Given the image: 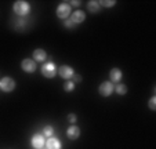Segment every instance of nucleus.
<instances>
[{
	"mask_svg": "<svg viewBox=\"0 0 156 149\" xmlns=\"http://www.w3.org/2000/svg\"><path fill=\"white\" fill-rule=\"evenodd\" d=\"M64 25H65V28H69V29H72V28L75 27V23L72 22L71 20H66V21L64 22Z\"/></svg>",
	"mask_w": 156,
	"mask_h": 149,
	"instance_id": "22",
	"label": "nucleus"
},
{
	"mask_svg": "<svg viewBox=\"0 0 156 149\" xmlns=\"http://www.w3.org/2000/svg\"><path fill=\"white\" fill-rule=\"evenodd\" d=\"M46 146H47V149H61V142H59V140H57V138L54 137H50L47 141H46Z\"/></svg>",
	"mask_w": 156,
	"mask_h": 149,
	"instance_id": "13",
	"label": "nucleus"
},
{
	"mask_svg": "<svg viewBox=\"0 0 156 149\" xmlns=\"http://www.w3.org/2000/svg\"><path fill=\"white\" fill-rule=\"evenodd\" d=\"M113 90H115L116 93L119 94V95H124V94H127V87L123 84V83H119V84H116V87H113Z\"/></svg>",
	"mask_w": 156,
	"mask_h": 149,
	"instance_id": "14",
	"label": "nucleus"
},
{
	"mask_svg": "<svg viewBox=\"0 0 156 149\" xmlns=\"http://www.w3.org/2000/svg\"><path fill=\"white\" fill-rule=\"evenodd\" d=\"M53 134H54V129L51 126H46L44 127V130H43V135L46 138H50V137H53Z\"/></svg>",
	"mask_w": 156,
	"mask_h": 149,
	"instance_id": "16",
	"label": "nucleus"
},
{
	"mask_svg": "<svg viewBox=\"0 0 156 149\" xmlns=\"http://www.w3.org/2000/svg\"><path fill=\"white\" fill-rule=\"evenodd\" d=\"M80 133H82L80 129L77 126H75V124H72V126L66 130V135H68L69 140H77V138L80 137Z\"/></svg>",
	"mask_w": 156,
	"mask_h": 149,
	"instance_id": "10",
	"label": "nucleus"
},
{
	"mask_svg": "<svg viewBox=\"0 0 156 149\" xmlns=\"http://www.w3.org/2000/svg\"><path fill=\"white\" fill-rule=\"evenodd\" d=\"M40 149H44V146H43V148H40Z\"/></svg>",
	"mask_w": 156,
	"mask_h": 149,
	"instance_id": "24",
	"label": "nucleus"
},
{
	"mask_svg": "<svg viewBox=\"0 0 156 149\" xmlns=\"http://www.w3.org/2000/svg\"><path fill=\"white\" fill-rule=\"evenodd\" d=\"M88 10L91 12H98V10H100V3L98 2H95V0H91V2H88Z\"/></svg>",
	"mask_w": 156,
	"mask_h": 149,
	"instance_id": "15",
	"label": "nucleus"
},
{
	"mask_svg": "<svg viewBox=\"0 0 156 149\" xmlns=\"http://www.w3.org/2000/svg\"><path fill=\"white\" fill-rule=\"evenodd\" d=\"M41 75H43L44 77H48V79L54 77L57 75L55 65H54L53 62H47V64H44L43 66H41Z\"/></svg>",
	"mask_w": 156,
	"mask_h": 149,
	"instance_id": "3",
	"label": "nucleus"
},
{
	"mask_svg": "<svg viewBox=\"0 0 156 149\" xmlns=\"http://www.w3.org/2000/svg\"><path fill=\"white\" fill-rule=\"evenodd\" d=\"M71 15V6L68 3H61L57 7V17L61 18V20H66V18Z\"/></svg>",
	"mask_w": 156,
	"mask_h": 149,
	"instance_id": "4",
	"label": "nucleus"
},
{
	"mask_svg": "<svg viewBox=\"0 0 156 149\" xmlns=\"http://www.w3.org/2000/svg\"><path fill=\"white\" fill-rule=\"evenodd\" d=\"M21 68H22V70L27 73H33L36 70V62L33 61V59L27 58L21 62Z\"/></svg>",
	"mask_w": 156,
	"mask_h": 149,
	"instance_id": "6",
	"label": "nucleus"
},
{
	"mask_svg": "<svg viewBox=\"0 0 156 149\" xmlns=\"http://www.w3.org/2000/svg\"><path fill=\"white\" fill-rule=\"evenodd\" d=\"M69 20H71L75 25H76V23H82L83 21L86 20V14L82 11V10H76V11L71 15V18H69Z\"/></svg>",
	"mask_w": 156,
	"mask_h": 149,
	"instance_id": "9",
	"label": "nucleus"
},
{
	"mask_svg": "<svg viewBox=\"0 0 156 149\" xmlns=\"http://www.w3.org/2000/svg\"><path fill=\"white\" fill-rule=\"evenodd\" d=\"M109 76H111V83H119L123 77V72H122L119 68H113L109 73Z\"/></svg>",
	"mask_w": 156,
	"mask_h": 149,
	"instance_id": "11",
	"label": "nucleus"
},
{
	"mask_svg": "<svg viewBox=\"0 0 156 149\" xmlns=\"http://www.w3.org/2000/svg\"><path fill=\"white\" fill-rule=\"evenodd\" d=\"M98 91H100V94H101L102 97H109L111 94H112V91H113V83H111V82H104L100 86Z\"/></svg>",
	"mask_w": 156,
	"mask_h": 149,
	"instance_id": "8",
	"label": "nucleus"
},
{
	"mask_svg": "<svg viewBox=\"0 0 156 149\" xmlns=\"http://www.w3.org/2000/svg\"><path fill=\"white\" fill-rule=\"evenodd\" d=\"M64 90L71 93V91L75 90V83L72 80H66V83H64Z\"/></svg>",
	"mask_w": 156,
	"mask_h": 149,
	"instance_id": "17",
	"label": "nucleus"
},
{
	"mask_svg": "<svg viewBox=\"0 0 156 149\" xmlns=\"http://www.w3.org/2000/svg\"><path fill=\"white\" fill-rule=\"evenodd\" d=\"M72 82H73L75 84H76V83H80V82H82V76H80V75H76V73H75L73 76H72Z\"/></svg>",
	"mask_w": 156,
	"mask_h": 149,
	"instance_id": "21",
	"label": "nucleus"
},
{
	"mask_svg": "<svg viewBox=\"0 0 156 149\" xmlns=\"http://www.w3.org/2000/svg\"><path fill=\"white\" fill-rule=\"evenodd\" d=\"M68 120L72 123V124H75V123H76V120H77L76 115H75V113H69L68 115Z\"/></svg>",
	"mask_w": 156,
	"mask_h": 149,
	"instance_id": "20",
	"label": "nucleus"
},
{
	"mask_svg": "<svg viewBox=\"0 0 156 149\" xmlns=\"http://www.w3.org/2000/svg\"><path fill=\"white\" fill-rule=\"evenodd\" d=\"M69 6H80V2H76V0H72V2H68Z\"/></svg>",
	"mask_w": 156,
	"mask_h": 149,
	"instance_id": "23",
	"label": "nucleus"
},
{
	"mask_svg": "<svg viewBox=\"0 0 156 149\" xmlns=\"http://www.w3.org/2000/svg\"><path fill=\"white\" fill-rule=\"evenodd\" d=\"M33 58H35L33 59L35 62H43V61H46V58H47V54H46L44 50L37 48L33 51Z\"/></svg>",
	"mask_w": 156,
	"mask_h": 149,
	"instance_id": "12",
	"label": "nucleus"
},
{
	"mask_svg": "<svg viewBox=\"0 0 156 149\" xmlns=\"http://www.w3.org/2000/svg\"><path fill=\"white\" fill-rule=\"evenodd\" d=\"M100 3V7L104 6L106 7V9H109V7H113L116 4V2H113V0H101V2H98Z\"/></svg>",
	"mask_w": 156,
	"mask_h": 149,
	"instance_id": "18",
	"label": "nucleus"
},
{
	"mask_svg": "<svg viewBox=\"0 0 156 149\" xmlns=\"http://www.w3.org/2000/svg\"><path fill=\"white\" fill-rule=\"evenodd\" d=\"M149 109L151 111H156V97H152V98L149 99Z\"/></svg>",
	"mask_w": 156,
	"mask_h": 149,
	"instance_id": "19",
	"label": "nucleus"
},
{
	"mask_svg": "<svg viewBox=\"0 0 156 149\" xmlns=\"http://www.w3.org/2000/svg\"><path fill=\"white\" fill-rule=\"evenodd\" d=\"M58 75L62 79L69 80V79H72V76L75 75V70H73V68L68 66V65H62V66L58 68Z\"/></svg>",
	"mask_w": 156,
	"mask_h": 149,
	"instance_id": "5",
	"label": "nucleus"
},
{
	"mask_svg": "<svg viewBox=\"0 0 156 149\" xmlns=\"http://www.w3.org/2000/svg\"><path fill=\"white\" fill-rule=\"evenodd\" d=\"M12 9H14V12L17 15H20V17H25V15L29 14L30 11V6L28 2H24V0H18V2H15L14 6H12Z\"/></svg>",
	"mask_w": 156,
	"mask_h": 149,
	"instance_id": "1",
	"label": "nucleus"
},
{
	"mask_svg": "<svg viewBox=\"0 0 156 149\" xmlns=\"http://www.w3.org/2000/svg\"><path fill=\"white\" fill-rule=\"evenodd\" d=\"M30 144H32V146L35 149H40V148H43L44 144H46V137H44L43 134H35L32 137Z\"/></svg>",
	"mask_w": 156,
	"mask_h": 149,
	"instance_id": "7",
	"label": "nucleus"
},
{
	"mask_svg": "<svg viewBox=\"0 0 156 149\" xmlns=\"http://www.w3.org/2000/svg\"><path fill=\"white\" fill-rule=\"evenodd\" d=\"M15 88V80L11 79L10 76H6L0 80V90L4 93H11Z\"/></svg>",
	"mask_w": 156,
	"mask_h": 149,
	"instance_id": "2",
	"label": "nucleus"
}]
</instances>
